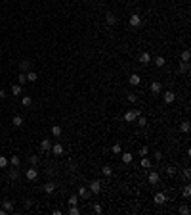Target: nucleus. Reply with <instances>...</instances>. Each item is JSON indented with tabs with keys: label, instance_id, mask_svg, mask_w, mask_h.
<instances>
[{
	"label": "nucleus",
	"instance_id": "nucleus-1",
	"mask_svg": "<svg viewBox=\"0 0 191 215\" xmlns=\"http://www.w3.org/2000/svg\"><path fill=\"white\" fill-rule=\"evenodd\" d=\"M138 115H141L138 109H128V112L124 113V121H126V123H134V121L138 119Z\"/></svg>",
	"mask_w": 191,
	"mask_h": 215
},
{
	"label": "nucleus",
	"instance_id": "nucleus-2",
	"mask_svg": "<svg viewBox=\"0 0 191 215\" xmlns=\"http://www.w3.org/2000/svg\"><path fill=\"white\" fill-rule=\"evenodd\" d=\"M128 23H130V27L138 29V27L141 25V15H140V14H132V15L128 17Z\"/></svg>",
	"mask_w": 191,
	"mask_h": 215
},
{
	"label": "nucleus",
	"instance_id": "nucleus-3",
	"mask_svg": "<svg viewBox=\"0 0 191 215\" xmlns=\"http://www.w3.org/2000/svg\"><path fill=\"white\" fill-rule=\"evenodd\" d=\"M101 184H103L101 181H92L90 182V192L92 194H99L101 192Z\"/></svg>",
	"mask_w": 191,
	"mask_h": 215
},
{
	"label": "nucleus",
	"instance_id": "nucleus-4",
	"mask_svg": "<svg viewBox=\"0 0 191 215\" xmlns=\"http://www.w3.org/2000/svg\"><path fill=\"white\" fill-rule=\"evenodd\" d=\"M25 177H27V181H36L38 179V171H36L35 167H31V169L25 171Z\"/></svg>",
	"mask_w": 191,
	"mask_h": 215
},
{
	"label": "nucleus",
	"instance_id": "nucleus-5",
	"mask_svg": "<svg viewBox=\"0 0 191 215\" xmlns=\"http://www.w3.org/2000/svg\"><path fill=\"white\" fill-rule=\"evenodd\" d=\"M147 179H149V184H159L161 175H159L157 171H151V173H149V177H147Z\"/></svg>",
	"mask_w": 191,
	"mask_h": 215
},
{
	"label": "nucleus",
	"instance_id": "nucleus-6",
	"mask_svg": "<svg viewBox=\"0 0 191 215\" xmlns=\"http://www.w3.org/2000/svg\"><path fill=\"white\" fill-rule=\"evenodd\" d=\"M162 98H164V104H172L174 100H176V94H174L172 90H166L164 94H162Z\"/></svg>",
	"mask_w": 191,
	"mask_h": 215
},
{
	"label": "nucleus",
	"instance_id": "nucleus-7",
	"mask_svg": "<svg viewBox=\"0 0 191 215\" xmlns=\"http://www.w3.org/2000/svg\"><path fill=\"white\" fill-rule=\"evenodd\" d=\"M149 90H151L153 94H159V92H162V85L159 83V81H153L151 87H149Z\"/></svg>",
	"mask_w": 191,
	"mask_h": 215
},
{
	"label": "nucleus",
	"instance_id": "nucleus-8",
	"mask_svg": "<svg viewBox=\"0 0 191 215\" xmlns=\"http://www.w3.org/2000/svg\"><path fill=\"white\" fill-rule=\"evenodd\" d=\"M153 202H155L157 206H162V204L166 202V194H164V192H157V194H155V200H153Z\"/></svg>",
	"mask_w": 191,
	"mask_h": 215
},
{
	"label": "nucleus",
	"instance_id": "nucleus-9",
	"mask_svg": "<svg viewBox=\"0 0 191 215\" xmlns=\"http://www.w3.org/2000/svg\"><path fill=\"white\" fill-rule=\"evenodd\" d=\"M92 196V192L86 188V186H80V190H79V198H82V200H88V198Z\"/></svg>",
	"mask_w": 191,
	"mask_h": 215
},
{
	"label": "nucleus",
	"instance_id": "nucleus-10",
	"mask_svg": "<svg viewBox=\"0 0 191 215\" xmlns=\"http://www.w3.org/2000/svg\"><path fill=\"white\" fill-rule=\"evenodd\" d=\"M40 150H42V152H50V150H52V142L48 138H42V142H40Z\"/></svg>",
	"mask_w": 191,
	"mask_h": 215
},
{
	"label": "nucleus",
	"instance_id": "nucleus-11",
	"mask_svg": "<svg viewBox=\"0 0 191 215\" xmlns=\"http://www.w3.org/2000/svg\"><path fill=\"white\" fill-rule=\"evenodd\" d=\"M149 62H153V60H151V54H149V52H143V54L140 56V63H143V66H147Z\"/></svg>",
	"mask_w": 191,
	"mask_h": 215
},
{
	"label": "nucleus",
	"instance_id": "nucleus-12",
	"mask_svg": "<svg viewBox=\"0 0 191 215\" xmlns=\"http://www.w3.org/2000/svg\"><path fill=\"white\" fill-rule=\"evenodd\" d=\"M128 81H130V85H132V87H138V85L141 83V77L138 75V73H134V75H130Z\"/></svg>",
	"mask_w": 191,
	"mask_h": 215
},
{
	"label": "nucleus",
	"instance_id": "nucleus-13",
	"mask_svg": "<svg viewBox=\"0 0 191 215\" xmlns=\"http://www.w3.org/2000/svg\"><path fill=\"white\" fill-rule=\"evenodd\" d=\"M52 154H55V156H61L63 154V146L61 144H52V150H50Z\"/></svg>",
	"mask_w": 191,
	"mask_h": 215
},
{
	"label": "nucleus",
	"instance_id": "nucleus-14",
	"mask_svg": "<svg viewBox=\"0 0 191 215\" xmlns=\"http://www.w3.org/2000/svg\"><path fill=\"white\" fill-rule=\"evenodd\" d=\"M8 161H10L12 167H19V165H21V157H19V156H12Z\"/></svg>",
	"mask_w": 191,
	"mask_h": 215
},
{
	"label": "nucleus",
	"instance_id": "nucleus-15",
	"mask_svg": "<svg viewBox=\"0 0 191 215\" xmlns=\"http://www.w3.org/2000/svg\"><path fill=\"white\" fill-rule=\"evenodd\" d=\"M105 21H107L109 25H115V23L119 21V17H117L115 14H107V15H105Z\"/></svg>",
	"mask_w": 191,
	"mask_h": 215
},
{
	"label": "nucleus",
	"instance_id": "nucleus-16",
	"mask_svg": "<svg viewBox=\"0 0 191 215\" xmlns=\"http://www.w3.org/2000/svg\"><path fill=\"white\" fill-rule=\"evenodd\" d=\"M12 125H14V127H21L23 125V117L21 115H14L12 117Z\"/></svg>",
	"mask_w": 191,
	"mask_h": 215
},
{
	"label": "nucleus",
	"instance_id": "nucleus-17",
	"mask_svg": "<svg viewBox=\"0 0 191 215\" xmlns=\"http://www.w3.org/2000/svg\"><path fill=\"white\" fill-rule=\"evenodd\" d=\"M29 67H31V62H29V60H23V62H19V69H21L23 73L29 71Z\"/></svg>",
	"mask_w": 191,
	"mask_h": 215
},
{
	"label": "nucleus",
	"instance_id": "nucleus-18",
	"mask_svg": "<svg viewBox=\"0 0 191 215\" xmlns=\"http://www.w3.org/2000/svg\"><path fill=\"white\" fill-rule=\"evenodd\" d=\"M54 190H55V182H46V184H44V192H46V194H52V192H54Z\"/></svg>",
	"mask_w": 191,
	"mask_h": 215
},
{
	"label": "nucleus",
	"instance_id": "nucleus-19",
	"mask_svg": "<svg viewBox=\"0 0 191 215\" xmlns=\"http://www.w3.org/2000/svg\"><path fill=\"white\" fill-rule=\"evenodd\" d=\"M36 79H38V75H36L35 71H31V69L27 71V81H29V83H35Z\"/></svg>",
	"mask_w": 191,
	"mask_h": 215
},
{
	"label": "nucleus",
	"instance_id": "nucleus-20",
	"mask_svg": "<svg viewBox=\"0 0 191 215\" xmlns=\"http://www.w3.org/2000/svg\"><path fill=\"white\" fill-rule=\"evenodd\" d=\"M12 94H14V96H19V94H21V85H12Z\"/></svg>",
	"mask_w": 191,
	"mask_h": 215
},
{
	"label": "nucleus",
	"instance_id": "nucleus-21",
	"mask_svg": "<svg viewBox=\"0 0 191 215\" xmlns=\"http://www.w3.org/2000/svg\"><path fill=\"white\" fill-rule=\"evenodd\" d=\"M2 208L6 209V211H14V202H10V200H4Z\"/></svg>",
	"mask_w": 191,
	"mask_h": 215
},
{
	"label": "nucleus",
	"instance_id": "nucleus-22",
	"mask_svg": "<svg viewBox=\"0 0 191 215\" xmlns=\"http://www.w3.org/2000/svg\"><path fill=\"white\" fill-rule=\"evenodd\" d=\"M180 60H182V62H189V60H191V52L189 50H184V52H182V56H180Z\"/></svg>",
	"mask_w": 191,
	"mask_h": 215
},
{
	"label": "nucleus",
	"instance_id": "nucleus-23",
	"mask_svg": "<svg viewBox=\"0 0 191 215\" xmlns=\"http://www.w3.org/2000/svg\"><path fill=\"white\" fill-rule=\"evenodd\" d=\"M120 154H123V152H120ZM132 160H134V156H132L130 152L123 154V161H124V163H132Z\"/></svg>",
	"mask_w": 191,
	"mask_h": 215
},
{
	"label": "nucleus",
	"instance_id": "nucleus-24",
	"mask_svg": "<svg viewBox=\"0 0 191 215\" xmlns=\"http://www.w3.org/2000/svg\"><path fill=\"white\" fill-rule=\"evenodd\" d=\"M187 66H189V62H180V66H178V73H185V71H187Z\"/></svg>",
	"mask_w": 191,
	"mask_h": 215
},
{
	"label": "nucleus",
	"instance_id": "nucleus-25",
	"mask_svg": "<svg viewBox=\"0 0 191 215\" xmlns=\"http://www.w3.org/2000/svg\"><path fill=\"white\" fill-rule=\"evenodd\" d=\"M8 165H10V161H8L6 156H0V169H6Z\"/></svg>",
	"mask_w": 191,
	"mask_h": 215
},
{
	"label": "nucleus",
	"instance_id": "nucleus-26",
	"mask_svg": "<svg viewBox=\"0 0 191 215\" xmlns=\"http://www.w3.org/2000/svg\"><path fill=\"white\" fill-rule=\"evenodd\" d=\"M21 104H23L25 108H29L31 104H32V98H31V96H23V98H21Z\"/></svg>",
	"mask_w": 191,
	"mask_h": 215
},
{
	"label": "nucleus",
	"instance_id": "nucleus-27",
	"mask_svg": "<svg viewBox=\"0 0 191 215\" xmlns=\"http://www.w3.org/2000/svg\"><path fill=\"white\" fill-rule=\"evenodd\" d=\"M8 177H10V181H15V179H17V177H19L17 167H14V169H12V171H10V175H8Z\"/></svg>",
	"mask_w": 191,
	"mask_h": 215
},
{
	"label": "nucleus",
	"instance_id": "nucleus-28",
	"mask_svg": "<svg viewBox=\"0 0 191 215\" xmlns=\"http://www.w3.org/2000/svg\"><path fill=\"white\" fill-rule=\"evenodd\" d=\"M164 58H162V56H157V58H155V66L157 67H164Z\"/></svg>",
	"mask_w": 191,
	"mask_h": 215
},
{
	"label": "nucleus",
	"instance_id": "nucleus-29",
	"mask_svg": "<svg viewBox=\"0 0 191 215\" xmlns=\"http://www.w3.org/2000/svg\"><path fill=\"white\" fill-rule=\"evenodd\" d=\"M52 135L54 136H61V127H59V125H54V127H52Z\"/></svg>",
	"mask_w": 191,
	"mask_h": 215
},
{
	"label": "nucleus",
	"instance_id": "nucleus-30",
	"mask_svg": "<svg viewBox=\"0 0 191 215\" xmlns=\"http://www.w3.org/2000/svg\"><path fill=\"white\" fill-rule=\"evenodd\" d=\"M138 125H140V127H145V125H147V119H145V117L143 115H138Z\"/></svg>",
	"mask_w": 191,
	"mask_h": 215
},
{
	"label": "nucleus",
	"instance_id": "nucleus-31",
	"mask_svg": "<svg viewBox=\"0 0 191 215\" xmlns=\"http://www.w3.org/2000/svg\"><path fill=\"white\" fill-rule=\"evenodd\" d=\"M17 81H19V85H25L27 83V73H19V77H17Z\"/></svg>",
	"mask_w": 191,
	"mask_h": 215
},
{
	"label": "nucleus",
	"instance_id": "nucleus-32",
	"mask_svg": "<svg viewBox=\"0 0 191 215\" xmlns=\"http://www.w3.org/2000/svg\"><path fill=\"white\" fill-rule=\"evenodd\" d=\"M80 209L76 208V206H69V215H79Z\"/></svg>",
	"mask_w": 191,
	"mask_h": 215
},
{
	"label": "nucleus",
	"instance_id": "nucleus-33",
	"mask_svg": "<svg viewBox=\"0 0 191 215\" xmlns=\"http://www.w3.org/2000/svg\"><path fill=\"white\" fill-rule=\"evenodd\" d=\"M141 167H145V169H147V167H151V161L147 160V156H143V157H141Z\"/></svg>",
	"mask_w": 191,
	"mask_h": 215
},
{
	"label": "nucleus",
	"instance_id": "nucleus-34",
	"mask_svg": "<svg viewBox=\"0 0 191 215\" xmlns=\"http://www.w3.org/2000/svg\"><path fill=\"white\" fill-rule=\"evenodd\" d=\"M79 204V196H76V194H73L71 198H69V206H76Z\"/></svg>",
	"mask_w": 191,
	"mask_h": 215
},
{
	"label": "nucleus",
	"instance_id": "nucleus-35",
	"mask_svg": "<svg viewBox=\"0 0 191 215\" xmlns=\"http://www.w3.org/2000/svg\"><path fill=\"white\" fill-rule=\"evenodd\" d=\"M92 209H94V213H97V215L103 213V208H101V204H94V208H92Z\"/></svg>",
	"mask_w": 191,
	"mask_h": 215
},
{
	"label": "nucleus",
	"instance_id": "nucleus-36",
	"mask_svg": "<svg viewBox=\"0 0 191 215\" xmlns=\"http://www.w3.org/2000/svg\"><path fill=\"white\" fill-rule=\"evenodd\" d=\"M180 129H182V133H187L189 131V121H184V123L180 125Z\"/></svg>",
	"mask_w": 191,
	"mask_h": 215
},
{
	"label": "nucleus",
	"instance_id": "nucleus-37",
	"mask_svg": "<svg viewBox=\"0 0 191 215\" xmlns=\"http://www.w3.org/2000/svg\"><path fill=\"white\" fill-rule=\"evenodd\" d=\"M101 171H103V175H105V177H111V175H113V169H111V167H103Z\"/></svg>",
	"mask_w": 191,
	"mask_h": 215
},
{
	"label": "nucleus",
	"instance_id": "nucleus-38",
	"mask_svg": "<svg viewBox=\"0 0 191 215\" xmlns=\"http://www.w3.org/2000/svg\"><path fill=\"white\" fill-rule=\"evenodd\" d=\"M111 152H113V154H120V152H123V150H120V144H115V146L111 148Z\"/></svg>",
	"mask_w": 191,
	"mask_h": 215
},
{
	"label": "nucleus",
	"instance_id": "nucleus-39",
	"mask_svg": "<svg viewBox=\"0 0 191 215\" xmlns=\"http://www.w3.org/2000/svg\"><path fill=\"white\" fill-rule=\"evenodd\" d=\"M147 154H149V148H147V146H143V148L140 150V156L143 157V156H147Z\"/></svg>",
	"mask_w": 191,
	"mask_h": 215
},
{
	"label": "nucleus",
	"instance_id": "nucleus-40",
	"mask_svg": "<svg viewBox=\"0 0 191 215\" xmlns=\"http://www.w3.org/2000/svg\"><path fill=\"white\" fill-rule=\"evenodd\" d=\"M180 213L182 215H187L189 213V208H187V206H182V208H180Z\"/></svg>",
	"mask_w": 191,
	"mask_h": 215
},
{
	"label": "nucleus",
	"instance_id": "nucleus-41",
	"mask_svg": "<svg viewBox=\"0 0 191 215\" xmlns=\"http://www.w3.org/2000/svg\"><path fill=\"white\" fill-rule=\"evenodd\" d=\"M136 100H138V96L134 94V92H130L128 94V102H136Z\"/></svg>",
	"mask_w": 191,
	"mask_h": 215
},
{
	"label": "nucleus",
	"instance_id": "nucleus-42",
	"mask_svg": "<svg viewBox=\"0 0 191 215\" xmlns=\"http://www.w3.org/2000/svg\"><path fill=\"white\" fill-rule=\"evenodd\" d=\"M38 160H40L38 156H31V163H32V165H36V163H38Z\"/></svg>",
	"mask_w": 191,
	"mask_h": 215
},
{
	"label": "nucleus",
	"instance_id": "nucleus-43",
	"mask_svg": "<svg viewBox=\"0 0 191 215\" xmlns=\"http://www.w3.org/2000/svg\"><path fill=\"white\" fill-rule=\"evenodd\" d=\"M189 194H191V188H189V186H185V188H184V196L189 198Z\"/></svg>",
	"mask_w": 191,
	"mask_h": 215
},
{
	"label": "nucleus",
	"instance_id": "nucleus-44",
	"mask_svg": "<svg viewBox=\"0 0 191 215\" xmlns=\"http://www.w3.org/2000/svg\"><path fill=\"white\" fill-rule=\"evenodd\" d=\"M184 175H185V179H189V177H191V171H189V169H185V171H184Z\"/></svg>",
	"mask_w": 191,
	"mask_h": 215
},
{
	"label": "nucleus",
	"instance_id": "nucleus-45",
	"mask_svg": "<svg viewBox=\"0 0 191 215\" xmlns=\"http://www.w3.org/2000/svg\"><path fill=\"white\" fill-rule=\"evenodd\" d=\"M0 98H2V100L6 98V90H2V88H0Z\"/></svg>",
	"mask_w": 191,
	"mask_h": 215
}]
</instances>
